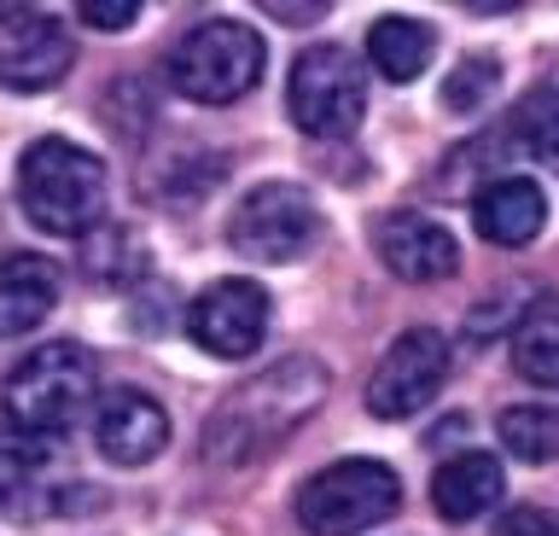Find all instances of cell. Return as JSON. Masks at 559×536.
Returning <instances> with one entry per match:
<instances>
[{
	"instance_id": "obj_16",
	"label": "cell",
	"mask_w": 559,
	"mask_h": 536,
	"mask_svg": "<svg viewBox=\"0 0 559 536\" xmlns=\"http://www.w3.org/2000/svg\"><path fill=\"white\" fill-rule=\"evenodd\" d=\"M431 47H437L431 24H414V19H379L367 29V59L391 82H414L431 64Z\"/></svg>"
},
{
	"instance_id": "obj_9",
	"label": "cell",
	"mask_w": 559,
	"mask_h": 536,
	"mask_svg": "<svg viewBox=\"0 0 559 536\" xmlns=\"http://www.w3.org/2000/svg\"><path fill=\"white\" fill-rule=\"evenodd\" d=\"M187 333L199 350L239 361L269 338V291L257 281H216L199 303L187 309Z\"/></svg>"
},
{
	"instance_id": "obj_15",
	"label": "cell",
	"mask_w": 559,
	"mask_h": 536,
	"mask_svg": "<svg viewBox=\"0 0 559 536\" xmlns=\"http://www.w3.org/2000/svg\"><path fill=\"white\" fill-rule=\"evenodd\" d=\"M507 490V473L496 455H478V449H466V455H449L443 466H437L431 478V501L443 519H478L501 501Z\"/></svg>"
},
{
	"instance_id": "obj_19",
	"label": "cell",
	"mask_w": 559,
	"mask_h": 536,
	"mask_svg": "<svg viewBox=\"0 0 559 536\" xmlns=\"http://www.w3.org/2000/svg\"><path fill=\"white\" fill-rule=\"evenodd\" d=\"M496 88H501V64L489 59V53H472L461 71L443 82V106H449V111H478Z\"/></svg>"
},
{
	"instance_id": "obj_10",
	"label": "cell",
	"mask_w": 559,
	"mask_h": 536,
	"mask_svg": "<svg viewBox=\"0 0 559 536\" xmlns=\"http://www.w3.org/2000/svg\"><path fill=\"white\" fill-rule=\"evenodd\" d=\"M76 47H70L64 24L47 19V12H24L0 29V88H17V94H35V88H52Z\"/></svg>"
},
{
	"instance_id": "obj_3",
	"label": "cell",
	"mask_w": 559,
	"mask_h": 536,
	"mask_svg": "<svg viewBox=\"0 0 559 536\" xmlns=\"http://www.w3.org/2000/svg\"><path fill=\"white\" fill-rule=\"evenodd\" d=\"M262 76V36L239 19H204L169 53V82L199 106H227Z\"/></svg>"
},
{
	"instance_id": "obj_12",
	"label": "cell",
	"mask_w": 559,
	"mask_h": 536,
	"mask_svg": "<svg viewBox=\"0 0 559 536\" xmlns=\"http://www.w3.org/2000/svg\"><path fill=\"white\" fill-rule=\"evenodd\" d=\"M94 443H99V455L117 461V466H146V461L164 455L169 420H164V408H157L152 396L111 391L94 408Z\"/></svg>"
},
{
	"instance_id": "obj_21",
	"label": "cell",
	"mask_w": 559,
	"mask_h": 536,
	"mask_svg": "<svg viewBox=\"0 0 559 536\" xmlns=\"http://www.w3.org/2000/svg\"><path fill=\"white\" fill-rule=\"evenodd\" d=\"M496 536H559V513H548V508H507Z\"/></svg>"
},
{
	"instance_id": "obj_14",
	"label": "cell",
	"mask_w": 559,
	"mask_h": 536,
	"mask_svg": "<svg viewBox=\"0 0 559 536\" xmlns=\"http://www.w3.org/2000/svg\"><path fill=\"white\" fill-rule=\"evenodd\" d=\"M59 303V269L35 251H17L0 263V338H17L41 326Z\"/></svg>"
},
{
	"instance_id": "obj_5",
	"label": "cell",
	"mask_w": 559,
	"mask_h": 536,
	"mask_svg": "<svg viewBox=\"0 0 559 536\" xmlns=\"http://www.w3.org/2000/svg\"><path fill=\"white\" fill-rule=\"evenodd\" d=\"M286 106H292V123L304 134L338 141V134H349L361 123L367 82L344 47H304L292 76H286Z\"/></svg>"
},
{
	"instance_id": "obj_7",
	"label": "cell",
	"mask_w": 559,
	"mask_h": 536,
	"mask_svg": "<svg viewBox=\"0 0 559 536\" xmlns=\"http://www.w3.org/2000/svg\"><path fill=\"white\" fill-rule=\"evenodd\" d=\"M76 501H87V490L70 484L59 438H35V431H17V426L0 431V513L47 519V513H70Z\"/></svg>"
},
{
	"instance_id": "obj_11",
	"label": "cell",
	"mask_w": 559,
	"mask_h": 536,
	"mask_svg": "<svg viewBox=\"0 0 559 536\" xmlns=\"http://www.w3.org/2000/svg\"><path fill=\"white\" fill-rule=\"evenodd\" d=\"M379 263L396 281L431 286V281H449L461 269V246H454V234L443 222L402 211V216H384V228H379Z\"/></svg>"
},
{
	"instance_id": "obj_17",
	"label": "cell",
	"mask_w": 559,
	"mask_h": 536,
	"mask_svg": "<svg viewBox=\"0 0 559 536\" xmlns=\"http://www.w3.org/2000/svg\"><path fill=\"white\" fill-rule=\"evenodd\" d=\"M513 368L536 385H559V298H536L513 326Z\"/></svg>"
},
{
	"instance_id": "obj_18",
	"label": "cell",
	"mask_w": 559,
	"mask_h": 536,
	"mask_svg": "<svg viewBox=\"0 0 559 536\" xmlns=\"http://www.w3.org/2000/svg\"><path fill=\"white\" fill-rule=\"evenodd\" d=\"M501 443L513 461H554L559 455V414L548 408H507L501 414Z\"/></svg>"
},
{
	"instance_id": "obj_23",
	"label": "cell",
	"mask_w": 559,
	"mask_h": 536,
	"mask_svg": "<svg viewBox=\"0 0 559 536\" xmlns=\"http://www.w3.org/2000/svg\"><path fill=\"white\" fill-rule=\"evenodd\" d=\"M269 7V19L280 24H314V19H326V7H280V0H262Z\"/></svg>"
},
{
	"instance_id": "obj_22",
	"label": "cell",
	"mask_w": 559,
	"mask_h": 536,
	"mask_svg": "<svg viewBox=\"0 0 559 536\" xmlns=\"http://www.w3.org/2000/svg\"><path fill=\"white\" fill-rule=\"evenodd\" d=\"M140 19V0H82V24L94 29H129Z\"/></svg>"
},
{
	"instance_id": "obj_8",
	"label": "cell",
	"mask_w": 559,
	"mask_h": 536,
	"mask_svg": "<svg viewBox=\"0 0 559 536\" xmlns=\"http://www.w3.org/2000/svg\"><path fill=\"white\" fill-rule=\"evenodd\" d=\"M443 379H449V338L437 326H408L367 379V408L379 420H408L443 391Z\"/></svg>"
},
{
	"instance_id": "obj_20",
	"label": "cell",
	"mask_w": 559,
	"mask_h": 536,
	"mask_svg": "<svg viewBox=\"0 0 559 536\" xmlns=\"http://www.w3.org/2000/svg\"><path fill=\"white\" fill-rule=\"evenodd\" d=\"M524 141L548 169H559V88L542 94L531 111H524Z\"/></svg>"
},
{
	"instance_id": "obj_4",
	"label": "cell",
	"mask_w": 559,
	"mask_h": 536,
	"mask_svg": "<svg viewBox=\"0 0 559 536\" xmlns=\"http://www.w3.org/2000/svg\"><path fill=\"white\" fill-rule=\"evenodd\" d=\"M402 501V484L384 461L349 455L326 473H314L297 496V519H304L309 536H361L367 525L391 519Z\"/></svg>"
},
{
	"instance_id": "obj_1",
	"label": "cell",
	"mask_w": 559,
	"mask_h": 536,
	"mask_svg": "<svg viewBox=\"0 0 559 536\" xmlns=\"http://www.w3.org/2000/svg\"><path fill=\"white\" fill-rule=\"evenodd\" d=\"M94 350L76 338H52L41 350H29L0 385V403H7V420L17 431H35V438H59L70 420H82L87 403H94Z\"/></svg>"
},
{
	"instance_id": "obj_2",
	"label": "cell",
	"mask_w": 559,
	"mask_h": 536,
	"mask_svg": "<svg viewBox=\"0 0 559 536\" xmlns=\"http://www.w3.org/2000/svg\"><path fill=\"white\" fill-rule=\"evenodd\" d=\"M24 216L47 234H87L105 211V164L87 146L35 141L17 164Z\"/></svg>"
},
{
	"instance_id": "obj_13",
	"label": "cell",
	"mask_w": 559,
	"mask_h": 536,
	"mask_svg": "<svg viewBox=\"0 0 559 536\" xmlns=\"http://www.w3.org/2000/svg\"><path fill=\"white\" fill-rule=\"evenodd\" d=\"M472 222H478V234L489 246H531L542 234V222H548V199L524 176H496L472 199Z\"/></svg>"
},
{
	"instance_id": "obj_6",
	"label": "cell",
	"mask_w": 559,
	"mask_h": 536,
	"mask_svg": "<svg viewBox=\"0 0 559 536\" xmlns=\"http://www.w3.org/2000/svg\"><path fill=\"white\" fill-rule=\"evenodd\" d=\"M314 234H321V211H314V199L292 181L251 187V193L234 204V216H227V239H234V251H245L251 263H292V257H304L314 246Z\"/></svg>"
}]
</instances>
